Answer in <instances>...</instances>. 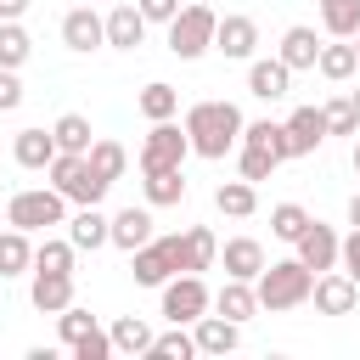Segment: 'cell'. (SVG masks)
Returning a JSON list of instances; mask_svg holds the SVG:
<instances>
[{
  "label": "cell",
  "mask_w": 360,
  "mask_h": 360,
  "mask_svg": "<svg viewBox=\"0 0 360 360\" xmlns=\"http://www.w3.org/2000/svg\"><path fill=\"white\" fill-rule=\"evenodd\" d=\"M242 129H248V118H242V107L236 101H191L186 107V135H191V152L197 158H225V152H236L242 146Z\"/></svg>",
  "instance_id": "6da1fadb"
},
{
  "label": "cell",
  "mask_w": 360,
  "mask_h": 360,
  "mask_svg": "<svg viewBox=\"0 0 360 360\" xmlns=\"http://www.w3.org/2000/svg\"><path fill=\"white\" fill-rule=\"evenodd\" d=\"M309 287H315V270L292 253V259H270L259 276H253V292H259V309L281 315V309H298L309 304Z\"/></svg>",
  "instance_id": "7a4b0ae2"
},
{
  "label": "cell",
  "mask_w": 360,
  "mask_h": 360,
  "mask_svg": "<svg viewBox=\"0 0 360 360\" xmlns=\"http://www.w3.org/2000/svg\"><path fill=\"white\" fill-rule=\"evenodd\" d=\"M214 28H219V11L208 0H186L174 11V22H169V51L180 62H197L202 51H214Z\"/></svg>",
  "instance_id": "3957f363"
},
{
  "label": "cell",
  "mask_w": 360,
  "mask_h": 360,
  "mask_svg": "<svg viewBox=\"0 0 360 360\" xmlns=\"http://www.w3.org/2000/svg\"><path fill=\"white\" fill-rule=\"evenodd\" d=\"M6 225H17V231H51V225H68V197L56 191V186H28V191H17L11 202H6Z\"/></svg>",
  "instance_id": "277c9868"
},
{
  "label": "cell",
  "mask_w": 360,
  "mask_h": 360,
  "mask_svg": "<svg viewBox=\"0 0 360 360\" xmlns=\"http://www.w3.org/2000/svg\"><path fill=\"white\" fill-rule=\"evenodd\" d=\"M180 270H186V231H174V236H152L146 248L129 253V276H135V287H163V281L180 276Z\"/></svg>",
  "instance_id": "5b68a950"
},
{
  "label": "cell",
  "mask_w": 360,
  "mask_h": 360,
  "mask_svg": "<svg viewBox=\"0 0 360 360\" xmlns=\"http://www.w3.org/2000/svg\"><path fill=\"white\" fill-rule=\"evenodd\" d=\"M45 174H51V186H56L68 202H101V197H107V186H112V180H101V174L90 169V158H84V152H56Z\"/></svg>",
  "instance_id": "8992f818"
},
{
  "label": "cell",
  "mask_w": 360,
  "mask_h": 360,
  "mask_svg": "<svg viewBox=\"0 0 360 360\" xmlns=\"http://www.w3.org/2000/svg\"><path fill=\"white\" fill-rule=\"evenodd\" d=\"M186 158H191V135H186V124L158 118V124L146 129L135 163H141V174H146V169H186Z\"/></svg>",
  "instance_id": "52a82bcc"
},
{
  "label": "cell",
  "mask_w": 360,
  "mask_h": 360,
  "mask_svg": "<svg viewBox=\"0 0 360 360\" xmlns=\"http://www.w3.org/2000/svg\"><path fill=\"white\" fill-rule=\"evenodd\" d=\"M158 292H163V315H169L174 326H191L197 315H208V309H214V292L202 287V276H197V270H180V276H169Z\"/></svg>",
  "instance_id": "ba28073f"
},
{
  "label": "cell",
  "mask_w": 360,
  "mask_h": 360,
  "mask_svg": "<svg viewBox=\"0 0 360 360\" xmlns=\"http://www.w3.org/2000/svg\"><path fill=\"white\" fill-rule=\"evenodd\" d=\"M214 51H219L225 62H253V51H259V22L242 17V11H225L219 28H214Z\"/></svg>",
  "instance_id": "9c48e42d"
},
{
  "label": "cell",
  "mask_w": 360,
  "mask_h": 360,
  "mask_svg": "<svg viewBox=\"0 0 360 360\" xmlns=\"http://www.w3.org/2000/svg\"><path fill=\"white\" fill-rule=\"evenodd\" d=\"M309 298H315L321 315H354V304H360V281H354L349 270H321L315 287H309Z\"/></svg>",
  "instance_id": "30bf717a"
},
{
  "label": "cell",
  "mask_w": 360,
  "mask_h": 360,
  "mask_svg": "<svg viewBox=\"0 0 360 360\" xmlns=\"http://www.w3.org/2000/svg\"><path fill=\"white\" fill-rule=\"evenodd\" d=\"M62 45L79 51V56H90L96 45H107V17H101L96 6H73V11L62 17Z\"/></svg>",
  "instance_id": "8fae6325"
},
{
  "label": "cell",
  "mask_w": 360,
  "mask_h": 360,
  "mask_svg": "<svg viewBox=\"0 0 360 360\" xmlns=\"http://www.w3.org/2000/svg\"><path fill=\"white\" fill-rule=\"evenodd\" d=\"M281 124H287V146H292V158H309V152H321V146H326V135H332L321 107H292Z\"/></svg>",
  "instance_id": "7c38bea8"
},
{
  "label": "cell",
  "mask_w": 360,
  "mask_h": 360,
  "mask_svg": "<svg viewBox=\"0 0 360 360\" xmlns=\"http://www.w3.org/2000/svg\"><path fill=\"white\" fill-rule=\"evenodd\" d=\"M68 242L79 253H96L112 242V214H101V202H79V214H68Z\"/></svg>",
  "instance_id": "4fadbf2b"
},
{
  "label": "cell",
  "mask_w": 360,
  "mask_h": 360,
  "mask_svg": "<svg viewBox=\"0 0 360 360\" xmlns=\"http://www.w3.org/2000/svg\"><path fill=\"white\" fill-rule=\"evenodd\" d=\"M292 248H298V259H304V264H309V270L321 276V270H338V253H343V236H338L332 225H321V219H309V231H304V236H298Z\"/></svg>",
  "instance_id": "5bb4252c"
},
{
  "label": "cell",
  "mask_w": 360,
  "mask_h": 360,
  "mask_svg": "<svg viewBox=\"0 0 360 360\" xmlns=\"http://www.w3.org/2000/svg\"><path fill=\"white\" fill-rule=\"evenodd\" d=\"M248 90L259 101H281V96H292V68L281 56H253L248 62Z\"/></svg>",
  "instance_id": "9a60e30c"
},
{
  "label": "cell",
  "mask_w": 360,
  "mask_h": 360,
  "mask_svg": "<svg viewBox=\"0 0 360 360\" xmlns=\"http://www.w3.org/2000/svg\"><path fill=\"white\" fill-rule=\"evenodd\" d=\"M28 298H34L39 315H62V309L73 304V276H68V270H34Z\"/></svg>",
  "instance_id": "2e32d148"
},
{
  "label": "cell",
  "mask_w": 360,
  "mask_h": 360,
  "mask_svg": "<svg viewBox=\"0 0 360 360\" xmlns=\"http://www.w3.org/2000/svg\"><path fill=\"white\" fill-rule=\"evenodd\" d=\"M191 332H197V354H231L242 343V321L231 315H197Z\"/></svg>",
  "instance_id": "e0dca14e"
},
{
  "label": "cell",
  "mask_w": 360,
  "mask_h": 360,
  "mask_svg": "<svg viewBox=\"0 0 360 360\" xmlns=\"http://www.w3.org/2000/svg\"><path fill=\"white\" fill-rule=\"evenodd\" d=\"M152 242V202L146 208H118L112 214V248H124V253H135V248H146Z\"/></svg>",
  "instance_id": "ac0fdd59"
},
{
  "label": "cell",
  "mask_w": 360,
  "mask_h": 360,
  "mask_svg": "<svg viewBox=\"0 0 360 360\" xmlns=\"http://www.w3.org/2000/svg\"><path fill=\"white\" fill-rule=\"evenodd\" d=\"M219 259H225V276H236V281H253L270 259H264V248L253 242V236H231L225 248H219Z\"/></svg>",
  "instance_id": "d6986e66"
},
{
  "label": "cell",
  "mask_w": 360,
  "mask_h": 360,
  "mask_svg": "<svg viewBox=\"0 0 360 360\" xmlns=\"http://www.w3.org/2000/svg\"><path fill=\"white\" fill-rule=\"evenodd\" d=\"M141 39H146L141 6H112V11H107V45H112V51H135Z\"/></svg>",
  "instance_id": "ffe728a7"
},
{
  "label": "cell",
  "mask_w": 360,
  "mask_h": 360,
  "mask_svg": "<svg viewBox=\"0 0 360 360\" xmlns=\"http://www.w3.org/2000/svg\"><path fill=\"white\" fill-rule=\"evenodd\" d=\"M276 56L298 73V68H315L321 62V39H315V28H304V22H292L287 34H281V45H276Z\"/></svg>",
  "instance_id": "44dd1931"
},
{
  "label": "cell",
  "mask_w": 360,
  "mask_h": 360,
  "mask_svg": "<svg viewBox=\"0 0 360 360\" xmlns=\"http://www.w3.org/2000/svg\"><path fill=\"white\" fill-rule=\"evenodd\" d=\"M56 152H62V146H56L51 129H17V141H11V158H17L22 169H51Z\"/></svg>",
  "instance_id": "7402d4cb"
},
{
  "label": "cell",
  "mask_w": 360,
  "mask_h": 360,
  "mask_svg": "<svg viewBox=\"0 0 360 360\" xmlns=\"http://www.w3.org/2000/svg\"><path fill=\"white\" fill-rule=\"evenodd\" d=\"M141 191H146L152 208L186 202V169H146V174H141Z\"/></svg>",
  "instance_id": "603a6c76"
},
{
  "label": "cell",
  "mask_w": 360,
  "mask_h": 360,
  "mask_svg": "<svg viewBox=\"0 0 360 360\" xmlns=\"http://www.w3.org/2000/svg\"><path fill=\"white\" fill-rule=\"evenodd\" d=\"M214 309H219V315H231V321H253V315H259V292H253V281L225 276V287L214 292Z\"/></svg>",
  "instance_id": "cb8c5ba5"
},
{
  "label": "cell",
  "mask_w": 360,
  "mask_h": 360,
  "mask_svg": "<svg viewBox=\"0 0 360 360\" xmlns=\"http://www.w3.org/2000/svg\"><path fill=\"white\" fill-rule=\"evenodd\" d=\"M22 270H34V242H28V231L6 225L0 231V281L6 276H22Z\"/></svg>",
  "instance_id": "d4e9b609"
},
{
  "label": "cell",
  "mask_w": 360,
  "mask_h": 360,
  "mask_svg": "<svg viewBox=\"0 0 360 360\" xmlns=\"http://www.w3.org/2000/svg\"><path fill=\"white\" fill-rule=\"evenodd\" d=\"M214 208H219V214H231V219H248V214L259 208L253 180H219V186H214Z\"/></svg>",
  "instance_id": "484cf974"
},
{
  "label": "cell",
  "mask_w": 360,
  "mask_h": 360,
  "mask_svg": "<svg viewBox=\"0 0 360 360\" xmlns=\"http://www.w3.org/2000/svg\"><path fill=\"white\" fill-rule=\"evenodd\" d=\"M135 107H141V118H174L180 112V90L174 84H163V79H152V84H141V96H135Z\"/></svg>",
  "instance_id": "4316f807"
},
{
  "label": "cell",
  "mask_w": 360,
  "mask_h": 360,
  "mask_svg": "<svg viewBox=\"0 0 360 360\" xmlns=\"http://www.w3.org/2000/svg\"><path fill=\"white\" fill-rule=\"evenodd\" d=\"M242 141H248V146H264L276 163L292 158V146H287V124H276V118H253V124L242 129Z\"/></svg>",
  "instance_id": "83f0119b"
},
{
  "label": "cell",
  "mask_w": 360,
  "mask_h": 360,
  "mask_svg": "<svg viewBox=\"0 0 360 360\" xmlns=\"http://www.w3.org/2000/svg\"><path fill=\"white\" fill-rule=\"evenodd\" d=\"M112 354H152V326L141 315H118L112 321Z\"/></svg>",
  "instance_id": "f1b7e54d"
},
{
  "label": "cell",
  "mask_w": 360,
  "mask_h": 360,
  "mask_svg": "<svg viewBox=\"0 0 360 360\" xmlns=\"http://www.w3.org/2000/svg\"><path fill=\"white\" fill-rule=\"evenodd\" d=\"M321 28L332 39H354L360 28V0H321Z\"/></svg>",
  "instance_id": "f546056e"
},
{
  "label": "cell",
  "mask_w": 360,
  "mask_h": 360,
  "mask_svg": "<svg viewBox=\"0 0 360 360\" xmlns=\"http://www.w3.org/2000/svg\"><path fill=\"white\" fill-rule=\"evenodd\" d=\"M51 135H56L62 152H90V141H96V129H90L84 112H62V118L51 124Z\"/></svg>",
  "instance_id": "4dcf8cb0"
},
{
  "label": "cell",
  "mask_w": 360,
  "mask_h": 360,
  "mask_svg": "<svg viewBox=\"0 0 360 360\" xmlns=\"http://www.w3.org/2000/svg\"><path fill=\"white\" fill-rule=\"evenodd\" d=\"M84 158H90V169H96V174H101V180H118V174H124V169H129V152H124V146H118V141H107V135H96V141H90V152H84Z\"/></svg>",
  "instance_id": "1f68e13d"
},
{
  "label": "cell",
  "mask_w": 360,
  "mask_h": 360,
  "mask_svg": "<svg viewBox=\"0 0 360 360\" xmlns=\"http://www.w3.org/2000/svg\"><path fill=\"white\" fill-rule=\"evenodd\" d=\"M309 219H315V214H309L304 202H276V208H270V236H281V242H298V236L309 231Z\"/></svg>",
  "instance_id": "d6a6232c"
},
{
  "label": "cell",
  "mask_w": 360,
  "mask_h": 360,
  "mask_svg": "<svg viewBox=\"0 0 360 360\" xmlns=\"http://www.w3.org/2000/svg\"><path fill=\"white\" fill-rule=\"evenodd\" d=\"M214 259H219V242H214V231L208 225H186V270H214Z\"/></svg>",
  "instance_id": "836d02e7"
},
{
  "label": "cell",
  "mask_w": 360,
  "mask_h": 360,
  "mask_svg": "<svg viewBox=\"0 0 360 360\" xmlns=\"http://www.w3.org/2000/svg\"><path fill=\"white\" fill-rule=\"evenodd\" d=\"M326 79H349L354 68H360V51H354V39H332V45H321V62H315Z\"/></svg>",
  "instance_id": "e575fe53"
},
{
  "label": "cell",
  "mask_w": 360,
  "mask_h": 360,
  "mask_svg": "<svg viewBox=\"0 0 360 360\" xmlns=\"http://www.w3.org/2000/svg\"><path fill=\"white\" fill-rule=\"evenodd\" d=\"M73 242L68 236H45V242H34V270H68L73 276Z\"/></svg>",
  "instance_id": "d590c367"
},
{
  "label": "cell",
  "mask_w": 360,
  "mask_h": 360,
  "mask_svg": "<svg viewBox=\"0 0 360 360\" xmlns=\"http://www.w3.org/2000/svg\"><path fill=\"white\" fill-rule=\"evenodd\" d=\"M28 51H34L28 28H22V22H0V68H22Z\"/></svg>",
  "instance_id": "8d00e7d4"
},
{
  "label": "cell",
  "mask_w": 360,
  "mask_h": 360,
  "mask_svg": "<svg viewBox=\"0 0 360 360\" xmlns=\"http://www.w3.org/2000/svg\"><path fill=\"white\" fill-rule=\"evenodd\" d=\"M191 354H197V332H186V326L152 338V360H191Z\"/></svg>",
  "instance_id": "74e56055"
},
{
  "label": "cell",
  "mask_w": 360,
  "mask_h": 360,
  "mask_svg": "<svg viewBox=\"0 0 360 360\" xmlns=\"http://www.w3.org/2000/svg\"><path fill=\"white\" fill-rule=\"evenodd\" d=\"M321 112H326V129H332V135H360V107H354V96H332Z\"/></svg>",
  "instance_id": "f35d334b"
},
{
  "label": "cell",
  "mask_w": 360,
  "mask_h": 360,
  "mask_svg": "<svg viewBox=\"0 0 360 360\" xmlns=\"http://www.w3.org/2000/svg\"><path fill=\"white\" fill-rule=\"evenodd\" d=\"M236 163H242V180H253V186L270 180V169H276V158H270L264 146H248V141L236 146Z\"/></svg>",
  "instance_id": "ab89813d"
},
{
  "label": "cell",
  "mask_w": 360,
  "mask_h": 360,
  "mask_svg": "<svg viewBox=\"0 0 360 360\" xmlns=\"http://www.w3.org/2000/svg\"><path fill=\"white\" fill-rule=\"evenodd\" d=\"M90 326H96V315H90V309H79V304H68V309L56 315V332H62V343H68V349H73Z\"/></svg>",
  "instance_id": "60d3db41"
},
{
  "label": "cell",
  "mask_w": 360,
  "mask_h": 360,
  "mask_svg": "<svg viewBox=\"0 0 360 360\" xmlns=\"http://www.w3.org/2000/svg\"><path fill=\"white\" fill-rule=\"evenodd\" d=\"M107 354H112V332H101V326H90L73 343V360H107Z\"/></svg>",
  "instance_id": "b9f144b4"
},
{
  "label": "cell",
  "mask_w": 360,
  "mask_h": 360,
  "mask_svg": "<svg viewBox=\"0 0 360 360\" xmlns=\"http://www.w3.org/2000/svg\"><path fill=\"white\" fill-rule=\"evenodd\" d=\"M11 107H22V79H17V68H0V112H11Z\"/></svg>",
  "instance_id": "7bdbcfd3"
},
{
  "label": "cell",
  "mask_w": 360,
  "mask_h": 360,
  "mask_svg": "<svg viewBox=\"0 0 360 360\" xmlns=\"http://www.w3.org/2000/svg\"><path fill=\"white\" fill-rule=\"evenodd\" d=\"M135 6H141V17H146V22H163V28H169V22H174V11H180V0H135Z\"/></svg>",
  "instance_id": "ee69618b"
},
{
  "label": "cell",
  "mask_w": 360,
  "mask_h": 360,
  "mask_svg": "<svg viewBox=\"0 0 360 360\" xmlns=\"http://www.w3.org/2000/svg\"><path fill=\"white\" fill-rule=\"evenodd\" d=\"M338 270H349L354 281H360V225L343 236V253H338Z\"/></svg>",
  "instance_id": "f6af8a7d"
},
{
  "label": "cell",
  "mask_w": 360,
  "mask_h": 360,
  "mask_svg": "<svg viewBox=\"0 0 360 360\" xmlns=\"http://www.w3.org/2000/svg\"><path fill=\"white\" fill-rule=\"evenodd\" d=\"M22 11H28V0H0V22H22Z\"/></svg>",
  "instance_id": "bcb514c9"
},
{
  "label": "cell",
  "mask_w": 360,
  "mask_h": 360,
  "mask_svg": "<svg viewBox=\"0 0 360 360\" xmlns=\"http://www.w3.org/2000/svg\"><path fill=\"white\" fill-rule=\"evenodd\" d=\"M349 225H360V191L349 197Z\"/></svg>",
  "instance_id": "7dc6e473"
},
{
  "label": "cell",
  "mask_w": 360,
  "mask_h": 360,
  "mask_svg": "<svg viewBox=\"0 0 360 360\" xmlns=\"http://www.w3.org/2000/svg\"><path fill=\"white\" fill-rule=\"evenodd\" d=\"M354 174H360V135H354Z\"/></svg>",
  "instance_id": "c3c4849f"
},
{
  "label": "cell",
  "mask_w": 360,
  "mask_h": 360,
  "mask_svg": "<svg viewBox=\"0 0 360 360\" xmlns=\"http://www.w3.org/2000/svg\"><path fill=\"white\" fill-rule=\"evenodd\" d=\"M349 96H354V107H360V90H349Z\"/></svg>",
  "instance_id": "681fc988"
},
{
  "label": "cell",
  "mask_w": 360,
  "mask_h": 360,
  "mask_svg": "<svg viewBox=\"0 0 360 360\" xmlns=\"http://www.w3.org/2000/svg\"><path fill=\"white\" fill-rule=\"evenodd\" d=\"M354 51H360V28H354Z\"/></svg>",
  "instance_id": "f907efd6"
},
{
  "label": "cell",
  "mask_w": 360,
  "mask_h": 360,
  "mask_svg": "<svg viewBox=\"0 0 360 360\" xmlns=\"http://www.w3.org/2000/svg\"><path fill=\"white\" fill-rule=\"evenodd\" d=\"M208 6H214V0H208Z\"/></svg>",
  "instance_id": "816d5d0a"
}]
</instances>
